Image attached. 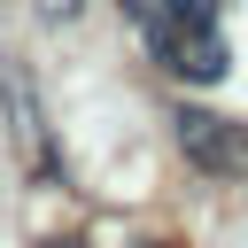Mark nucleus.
<instances>
[{"mask_svg": "<svg viewBox=\"0 0 248 248\" xmlns=\"http://www.w3.org/2000/svg\"><path fill=\"white\" fill-rule=\"evenodd\" d=\"M170 140H178V155L202 170V178H217V186H248V124L240 116H217V108H178L170 116Z\"/></svg>", "mask_w": 248, "mask_h": 248, "instance_id": "f257e3e1", "label": "nucleus"}, {"mask_svg": "<svg viewBox=\"0 0 248 248\" xmlns=\"http://www.w3.org/2000/svg\"><path fill=\"white\" fill-rule=\"evenodd\" d=\"M147 54H155V70H170L178 85H217V78L232 70V46H225L217 23H155V31H147Z\"/></svg>", "mask_w": 248, "mask_h": 248, "instance_id": "f03ea898", "label": "nucleus"}, {"mask_svg": "<svg viewBox=\"0 0 248 248\" xmlns=\"http://www.w3.org/2000/svg\"><path fill=\"white\" fill-rule=\"evenodd\" d=\"M217 8L225 0H124V16L140 31H155V23H217Z\"/></svg>", "mask_w": 248, "mask_h": 248, "instance_id": "7ed1b4c3", "label": "nucleus"}, {"mask_svg": "<svg viewBox=\"0 0 248 248\" xmlns=\"http://www.w3.org/2000/svg\"><path fill=\"white\" fill-rule=\"evenodd\" d=\"M31 248H93V240H70V232H54V240H31Z\"/></svg>", "mask_w": 248, "mask_h": 248, "instance_id": "20e7f679", "label": "nucleus"}]
</instances>
